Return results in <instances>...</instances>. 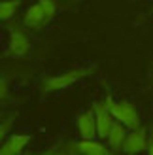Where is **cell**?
<instances>
[{
	"instance_id": "obj_1",
	"label": "cell",
	"mask_w": 153,
	"mask_h": 155,
	"mask_svg": "<svg viewBox=\"0 0 153 155\" xmlns=\"http://www.w3.org/2000/svg\"><path fill=\"white\" fill-rule=\"evenodd\" d=\"M96 68L95 66H80V68H72V70H66L59 76H49L45 78L40 85V93L42 95H47V93H55L60 89H66V87H72L76 81H80L81 78L95 74Z\"/></svg>"
},
{
	"instance_id": "obj_2",
	"label": "cell",
	"mask_w": 153,
	"mask_h": 155,
	"mask_svg": "<svg viewBox=\"0 0 153 155\" xmlns=\"http://www.w3.org/2000/svg\"><path fill=\"white\" fill-rule=\"evenodd\" d=\"M106 104H108V110L113 115V119H117L123 125H127L129 130L142 127L138 110H136V106L131 100H119V102H116L112 97H106Z\"/></svg>"
},
{
	"instance_id": "obj_3",
	"label": "cell",
	"mask_w": 153,
	"mask_h": 155,
	"mask_svg": "<svg viewBox=\"0 0 153 155\" xmlns=\"http://www.w3.org/2000/svg\"><path fill=\"white\" fill-rule=\"evenodd\" d=\"M10 38H8V55L13 59H25L30 53V38L25 32L23 27L11 25L8 28Z\"/></svg>"
},
{
	"instance_id": "obj_4",
	"label": "cell",
	"mask_w": 153,
	"mask_h": 155,
	"mask_svg": "<svg viewBox=\"0 0 153 155\" xmlns=\"http://www.w3.org/2000/svg\"><path fill=\"white\" fill-rule=\"evenodd\" d=\"M59 153H72V155H106L112 153L108 146H104L96 138H81L78 142H68Z\"/></svg>"
},
{
	"instance_id": "obj_5",
	"label": "cell",
	"mask_w": 153,
	"mask_h": 155,
	"mask_svg": "<svg viewBox=\"0 0 153 155\" xmlns=\"http://www.w3.org/2000/svg\"><path fill=\"white\" fill-rule=\"evenodd\" d=\"M93 110H95V115H96V129H98V138L100 140H106L112 130V125H113V115L110 114L108 110V104L106 100L102 102H95L93 104Z\"/></svg>"
},
{
	"instance_id": "obj_6",
	"label": "cell",
	"mask_w": 153,
	"mask_h": 155,
	"mask_svg": "<svg viewBox=\"0 0 153 155\" xmlns=\"http://www.w3.org/2000/svg\"><path fill=\"white\" fill-rule=\"evenodd\" d=\"M146 146H148V133H146V129L138 127V129H132L127 134L121 151L127 153V155H134V153L146 151Z\"/></svg>"
},
{
	"instance_id": "obj_7",
	"label": "cell",
	"mask_w": 153,
	"mask_h": 155,
	"mask_svg": "<svg viewBox=\"0 0 153 155\" xmlns=\"http://www.w3.org/2000/svg\"><path fill=\"white\" fill-rule=\"evenodd\" d=\"M47 23H49L47 15H45V12L42 10V6L38 2L28 6V10L23 15V25H25V28H30V30H42Z\"/></svg>"
},
{
	"instance_id": "obj_8",
	"label": "cell",
	"mask_w": 153,
	"mask_h": 155,
	"mask_svg": "<svg viewBox=\"0 0 153 155\" xmlns=\"http://www.w3.org/2000/svg\"><path fill=\"white\" fill-rule=\"evenodd\" d=\"M76 125H78V133L81 138H96L98 136V129H96V115L95 110H85L78 115L76 119Z\"/></svg>"
},
{
	"instance_id": "obj_9",
	"label": "cell",
	"mask_w": 153,
	"mask_h": 155,
	"mask_svg": "<svg viewBox=\"0 0 153 155\" xmlns=\"http://www.w3.org/2000/svg\"><path fill=\"white\" fill-rule=\"evenodd\" d=\"M30 134H10L0 144V155H19L28 146Z\"/></svg>"
},
{
	"instance_id": "obj_10",
	"label": "cell",
	"mask_w": 153,
	"mask_h": 155,
	"mask_svg": "<svg viewBox=\"0 0 153 155\" xmlns=\"http://www.w3.org/2000/svg\"><path fill=\"white\" fill-rule=\"evenodd\" d=\"M127 125H123L121 121H113V125H112V130H110V134L108 138H106V142H108V148L112 150V153H116V151H121V148H123V144H125V138H127Z\"/></svg>"
},
{
	"instance_id": "obj_11",
	"label": "cell",
	"mask_w": 153,
	"mask_h": 155,
	"mask_svg": "<svg viewBox=\"0 0 153 155\" xmlns=\"http://www.w3.org/2000/svg\"><path fill=\"white\" fill-rule=\"evenodd\" d=\"M19 6H21V0H2V2H0V19L4 23H8L17 13Z\"/></svg>"
},
{
	"instance_id": "obj_12",
	"label": "cell",
	"mask_w": 153,
	"mask_h": 155,
	"mask_svg": "<svg viewBox=\"0 0 153 155\" xmlns=\"http://www.w3.org/2000/svg\"><path fill=\"white\" fill-rule=\"evenodd\" d=\"M38 4L42 6V10L45 12V15H47V19H55L57 15V2L55 0H38Z\"/></svg>"
},
{
	"instance_id": "obj_13",
	"label": "cell",
	"mask_w": 153,
	"mask_h": 155,
	"mask_svg": "<svg viewBox=\"0 0 153 155\" xmlns=\"http://www.w3.org/2000/svg\"><path fill=\"white\" fill-rule=\"evenodd\" d=\"M13 121H15V114H11L10 117L2 119V125H0V140H6V138H8V130L11 129Z\"/></svg>"
},
{
	"instance_id": "obj_14",
	"label": "cell",
	"mask_w": 153,
	"mask_h": 155,
	"mask_svg": "<svg viewBox=\"0 0 153 155\" xmlns=\"http://www.w3.org/2000/svg\"><path fill=\"white\" fill-rule=\"evenodd\" d=\"M146 153L153 155V130L148 134V146H146Z\"/></svg>"
}]
</instances>
